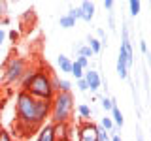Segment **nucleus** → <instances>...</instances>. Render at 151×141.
Wrapping results in <instances>:
<instances>
[{
  "mask_svg": "<svg viewBox=\"0 0 151 141\" xmlns=\"http://www.w3.org/2000/svg\"><path fill=\"white\" fill-rule=\"evenodd\" d=\"M51 102L36 100L28 92L19 90L15 96V128L25 130V134H34L36 128L45 124V119L49 117Z\"/></svg>",
  "mask_w": 151,
  "mask_h": 141,
  "instance_id": "1",
  "label": "nucleus"
},
{
  "mask_svg": "<svg viewBox=\"0 0 151 141\" xmlns=\"http://www.w3.org/2000/svg\"><path fill=\"white\" fill-rule=\"evenodd\" d=\"M25 92H28L36 100H45V102L53 100L55 90L51 87V70L49 68H36V73L30 79Z\"/></svg>",
  "mask_w": 151,
  "mask_h": 141,
  "instance_id": "2",
  "label": "nucleus"
},
{
  "mask_svg": "<svg viewBox=\"0 0 151 141\" xmlns=\"http://www.w3.org/2000/svg\"><path fill=\"white\" fill-rule=\"evenodd\" d=\"M74 111V96L72 92H57L51 100V124H64L70 122Z\"/></svg>",
  "mask_w": 151,
  "mask_h": 141,
  "instance_id": "3",
  "label": "nucleus"
},
{
  "mask_svg": "<svg viewBox=\"0 0 151 141\" xmlns=\"http://www.w3.org/2000/svg\"><path fill=\"white\" fill-rule=\"evenodd\" d=\"M27 68H28L27 58L9 55L8 60H6V68H4V83L13 85L15 81H19V79L23 77V73L27 72Z\"/></svg>",
  "mask_w": 151,
  "mask_h": 141,
  "instance_id": "4",
  "label": "nucleus"
},
{
  "mask_svg": "<svg viewBox=\"0 0 151 141\" xmlns=\"http://www.w3.org/2000/svg\"><path fill=\"white\" fill-rule=\"evenodd\" d=\"M96 130L98 124L91 120H83L78 126V141H96Z\"/></svg>",
  "mask_w": 151,
  "mask_h": 141,
  "instance_id": "5",
  "label": "nucleus"
},
{
  "mask_svg": "<svg viewBox=\"0 0 151 141\" xmlns=\"http://www.w3.org/2000/svg\"><path fill=\"white\" fill-rule=\"evenodd\" d=\"M83 79H85V83H87V87H89L91 92H96L98 88H100V85H102V79H100V75H98L96 70H85Z\"/></svg>",
  "mask_w": 151,
  "mask_h": 141,
  "instance_id": "6",
  "label": "nucleus"
},
{
  "mask_svg": "<svg viewBox=\"0 0 151 141\" xmlns=\"http://www.w3.org/2000/svg\"><path fill=\"white\" fill-rule=\"evenodd\" d=\"M53 132H55V139L57 141H72V126L70 122L64 124H53Z\"/></svg>",
  "mask_w": 151,
  "mask_h": 141,
  "instance_id": "7",
  "label": "nucleus"
},
{
  "mask_svg": "<svg viewBox=\"0 0 151 141\" xmlns=\"http://www.w3.org/2000/svg\"><path fill=\"white\" fill-rule=\"evenodd\" d=\"M36 141H57L55 139V132H53V124L51 122H45L38 128V137Z\"/></svg>",
  "mask_w": 151,
  "mask_h": 141,
  "instance_id": "8",
  "label": "nucleus"
},
{
  "mask_svg": "<svg viewBox=\"0 0 151 141\" xmlns=\"http://www.w3.org/2000/svg\"><path fill=\"white\" fill-rule=\"evenodd\" d=\"M79 11H81V19L85 23H91L93 17H94V4L89 2V0H85V2L79 4Z\"/></svg>",
  "mask_w": 151,
  "mask_h": 141,
  "instance_id": "9",
  "label": "nucleus"
},
{
  "mask_svg": "<svg viewBox=\"0 0 151 141\" xmlns=\"http://www.w3.org/2000/svg\"><path fill=\"white\" fill-rule=\"evenodd\" d=\"M111 122H113V126H115V128H121L123 124H125V119H123V113H121V109L119 107H117V103L115 105L111 107Z\"/></svg>",
  "mask_w": 151,
  "mask_h": 141,
  "instance_id": "10",
  "label": "nucleus"
},
{
  "mask_svg": "<svg viewBox=\"0 0 151 141\" xmlns=\"http://www.w3.org/2000/svg\"><path fill=\"white\" fill-rule=\"evenodd\" d=\"M117 75H119L121 79H127L129 77V68H127V62H125V56L119 53L117 56Z\"/></svg>",
  "mask_w": 151,
  "mask_h": 141,
  "instance_id": "11",
  "label": "nucleus"
},
{
  "mask_svg": "<svg viewBox=\"0 0 151 141\" xmlns=\"http://www.w3.org/2000/svg\"><path fill=\"white\" fill-rule=\"evenodd\" d=\"M57 64H59L60 72H64V73H70V70H72V60H70L66 55H59V56H57Z\"/></svg>",
  "mask_w": 151,
  "mask_h": 141,
  "instance_id": "12",
  "label": "nucleus"
},
{
  "mask_svg": "<svg viewBox=\"0 0 151 141\" xmlns=\"http://www.w3.org/2000/svg\"><path fill=\"white\" fill-rule=\"evenodd\" d=\"M36 73V68H27V72L23 73V77L19 79V83H21V90H25V88L28 87V83H30V79L34 77Z\"/></svg>",
  "mask_w": 151,
  "mask_h": 141,
  "instance_id": "13",
  "label": "nucleus"
},
{
  "mask_svg": "<svg viewBox=\"0 0 151 141\" xmlns=\"http://www.w3.org/2000/svg\"><path fill=\"white\" fill-rule=\"evenodd\" d=\"M87 45H89V49L93 51V55H98V53L102 51L100 41H98L96 38H93V36H89V38H87Z\"/></svg>",
  "mask_w": 151,
  "mask_h": 141,
  "instance_id": "14",
  "label": "nucleus"
},
{
  "mask_svg": "<svg viewBox=\"0 0 151 141\" xmlns=\"http://www.w3.org/2000/svg\"><path fill=\"white\" fill-rule=\"evenodd\" d=\"M78 113H79V117H81L83 120H89L91 115H93V109L87 105V103H79V105H78Z\"/></svg>",
  "mask_w": 151,
  "mask_h": 141,
  "instance_id": "15",
  "label": "nucleus"
},
{
  "mask_svg": "<svg viewBox=\"0 0 151 141\" xmlns=\"http://www.w3.org/2000/svg\"><path fill=\"white\" fill-rule=\"evenodd\" d=\"M113 105H115V100H113V98H110V96H102L100 98V107L104 111H111Z\"/></svg>",
  "mask_w": 151,
  "mask_h": 141,
  "instance_id": "16",
  "label": "nucleus"
},
{
  "mask_svg": "<svg viewBox=\"0 0 151 141\" xmlns=\"http://www.w3.org/2000/svg\"><path fill=\"white\" fill-rule=\"evenodd\" d=\"M100 128H102L104 132H108V134H110V132L115 128V126H113V122H111L110 117H102V119H100Z\"/></svg>",
  "mask_w": 151,
  "mask_h": 141,
  "instance_id": "17",
  "label": "nucleus"
},
{
  "mask_svg": "<svg viewBox=\"0 0 151 141\" xmlns=\"http://www.w3.org/2000/svg\"><path fill=\"white\" fill-rule=\"evenodd\" d=\"M59 25L63 26V28H72V26H76V21L72 17H68V15H63L59 19Z\"/></svg>",
  "mask_w": 151,
  "mask_h": 141,
  "instance_id": "18",
  "label": "nucleus"
},
{
  "mask_svg": "<svg viewBox=\"0 0 151 141\" xmlns=\"http://www.w3.org/2000/svg\"><path fill=\"white\" fill-rule=\"evenodd\" d=\"M83 72H85V70H83V68H81V66H79V64L72 62V70H70V73H72V75H76V81L83 77Z\"/></svg>",
  "mask_w": 151,
  "mask_h": 141,
  "instance_id": "19",
  "label": "nucleus"
},
{
  "mask_svg": "<svg viewBox=\"0 0 151 141\" xmlns=\"http://www.w3.org/2000/svg\"><path fill=\"white\" fill-rule=\"evenodd\" d=\"M129 8H130V15H132V17H136V15L140 13L142 4L138 2V0H130V2H129Z\"/></svg>",
  "mask_w": 151,
  "mask_h": 141,
  "instance_id": "20",
  "label": "nucleus"
},
{
  "mask_svg": "<svg viewBox=\"0 0 151 141\" xmlns=\"http://www.w3.org/2000/svg\"><path fill=\"white\" fill-rule=\"evenodd\" d=\"M72 90V83L68 81V79H60L59 81V90L57 92H70Z\"/></svg>",
  "mask_w": 151,
  "mask_h": 141,
  "instance_id": "21",
  "label": "nucleus"
},
{
  "mask_svg": "<svg viewBox=\"0 0 151 141\" xmlns=\"http://www.w3.org/2000/svg\"><path fill=\"white\" fill-rule=\"evenodd\" d=\"M96 141H111L110 139V134H108V132H104L100 126H98V130H96Z\"/></svg>",
  "mask_w": 151,
  "mask_h": 141,
  "instance_id": "22",
  "label": "nucleus"
},
{
  "mask_svg": "<svg viewBox=\"0 0 151 141\" xmlns=\"http://www.w3.org/2000/svg\"><path fill=\"white\" fill-rule=\"evenodd\" d=\"M66 15H68V17H72L74 21H78V19H81V11H79V8H70Z\"/></svg>",
  "mask_w": 151,
  "mask_h": 141,
  "instance_id": "23",
  "label": "nucleus"
},
{
  "mask_svg": "<svg viewBox=\"0 0 151 141\" xmlns=\"http://www.w3.org/2000/svg\"><path fill=\"white\" fill-rule=\"evenodd\" d=\"M76 87H78V90H79V92H87V90H89V87H87V83H85V79H83V77L76 81Z\"/></svg>",
  "mask_w": 151,
  "mask_h": 141,
  "instance_id": "24",
  "label": "nucleus"
},
{
  "mask_svg": "<svg viewBox=\"0 0 151 141\" xmlns=\"http://www.w3.org/2000/svg\"><path fill=\"white\" fill-rule=\"evenodd\" d=\"M74 62H76V64H79L83 70H87V68H89V60H87V58H83V56H76Z\"/></svg>",
  "mask_w": 151,
  "mask_h": 141,
  "instance_id": "25",
  "label": "nucleus"
},
{
  "mask_svg": "<svg viewBox=\"0 0 151 141\" xmlns=\"http://www.w3.org/2000/svg\"><path fill=\"white\" fill-rule=\"evenodd\" d=\"M59 81H60V79L57 77V75H55L53 72H51V87H53V90H55V94H57V90H59Z\"/></svg>",
  "mask_w": 151,
  "mask_h": 141,
  "instance_id": "26",
  "label": "nucleus"
},
{
  "mask_svg": "<svg viewBox=\"0 0 151 141\" xmlns=\"http://www.w3.org/2000/svg\"><path fill=\"white\" fill-rule=\"evenodd\" d=\"M0 141H13V137H12V134H9V132L0 130Z\"/></svg>",
  "mask_w": 151,
  "mask_h": 141,
  "instance_id": "27",
  "label": "nucleus"
},
{
  "mask_svg": "<svg viewBox=\"0 0 151 141\" xmlns=\"http://www.w3.org/2000/svg\"><path fill=\"white\" fill-rule=\"evenodd\" d=\"M8 38H9L12 41H17V40H19V32H17V30H9Z\"/></svg>",
  "mask_w": 151,
  "mask_h": 141,
  "instance_id": "28",
  "label": "nucleus"
},
{
  "mask_svg": "<svg viewBox=\"0 0 151 141\" xmlns=\"http://www.w3.org/2000/svg\"><path fill=\"white\" fill-rule=\"evenodd\" d=\"M104 9L111 11V9H113V0H104Z\"/></svg>",
  "mask_w": 151,
  "mask_h": 141,
  "instance_id": "29",
  "label": "nucleus"
},
{
  "mask_svg": "<svg viewBox=\"0 0 151 141\" xmlns=\"http://www.w3.org/2000/svg\"><path fill=\"white\" fill-rule=\"evenodd\" d=\"M140 51H142L144 55H147V41H144V40L140 41Z\"/></svg>",
  "mask_w": 151,
  "mask_h": 141,
  "instance_id": "30",
  "label": "nucleus"
},
{
  "mask_svg": "<svg viewBox=\"0 0 151 141\" xmlns=\"http://www.w3.org/2000/svg\"><path fill=\"white\" fill-rule=\"evenodd\" d=\"M6 9H8V2H2V0H0V17L6 13Z\"/></svg>",
  "mask_w": 151,
  "mask_h": 141,
  "instance_id": "31",
  "label": "nucleus"
},
{
  "mask_svg": "<svg viewBox=\"0 0 151 141\" xmlns=\"http://www.w3.org/2000/svg\"><path fill=\"white\" fill-rule=\"evenodd\" d=\"M4 38H6V32H4V28L0 26V45H2V41H4Z\"/></svg>",
  "mask_w": 151,
  "mask_h": 141,
  "instance_id": "32",
  "label": "nucleus"
},
{
  "mask_svg": "<svg viewBox=\"0 0 151 141\" xmlns=\"http://www.w3.org/2000/svg\"><path fill=\"white\" fill-rule=\"evenodd\" d=\"M110 139H111V141H123L119 134H113V135H110Z\"/></svg>",
  "mask_w": 151,
  "mask_h": 141,
  "instance_id": "33",
  "label": "nucleus"
},
{
  "mask_svg": "<svg viewBox=\"0 0 151 141\" xmlns=\"http://www.w3.org/2000/svg\"><path fill=\"white\" fill-rule=\"evenodd\" d=\"M0 120H2V117H0ZM0 128H2V124H0Z\"/></svg>",
  "mask_w": 151,
  "mask_h": 141,
  "instance_id": "34",
  "label": "nucleus"
},
{
  "mask_svg": "<svg viewBox=\"0 0 151 141\" xmlns=\"http://www.w3.org/2000/svg\"><path fill=\"white\" fill-rule=\"evenodd\" d=\"M0 130H2V128H0Z\"/></svg>",
  "mask_w": 151,
  "mask_h": 141,
  "instance_id": "35",
  "label": "nucleus"
}]
</instances>
